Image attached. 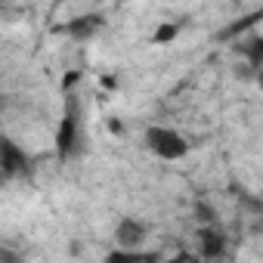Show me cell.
Masks as SVG:
<instances>
[{"instance_id": "cell-1", "label": "cell", "mask_w": 263, "mask_h": 263, "mask_svg": "<svg viewBox=\"0 0 263 263\" xmlns=\"http://www.w3.org/2000/svg\"><path fill=\"white\" fill-rule=\"evenodd\" d=\"M84 152V105L74 90H65L62 118L56 127V155L62 161H71Z\"/></svg>"}, {"instance_id": "cell-2", "label": "cell", "mask_w": 263, "mask_h": 263, "mask_svg": "<svg viewBox=\"0 0 263 263\" xmlns=\"http://www.w3.org/2000/svg\"><path fill=\"white\" fill-rule=\"evenodd\" d=\"M143 146L161 158V161H183L189 155V140L180 134L177 127H164V124H152L146 127V134H143Z\"/></svg>"}, {"instance_id": "cell-3", "label": "cell", "mask_w": 263, "mask_h": 263, "mask_svg": "<svg viewBox=\"0 0 263 263\" xmlns=\"http://www.w3.org/2000/svg\"><path fill=\"white\" fill-rule=\"evenodd\" d=\"M195 245H198V254H201L204 260H220V257L229 254V238H226V232H223L217 223H204V226H198V232H195Z\"/></svg>"}, {"instance_id": "cell-4", "label": "cell", "mask_w": 263, "mask_h": 263, "mask_svg": "<svg viewBox=\"0 0 263 263\" xmlns=\"http://www.w3.org/2000/svg\"><path fill=\"white\" fill-rule=\"evenodd\" d=\"M0 171H4V180L22 177V174L31 171V158H28L25 149H19V143L10 140V137L0 140Z\"/></svg>"}, {"instance_id": "cell-5", "label": "cell", "mask_w": 263, "mask_h": 263, "mask_svg": "<svg viewBox=\"0 0 263 263\" xmlns=\"http://www.w3.org/2000/svg\"><path fill=\"white\" fill-rule=\"evenodd\" d=\"M111 238H115L121 248H140V245L149 238V226H146L140 217H121Z\"/></svg>"}, {"instance_id": "cell-6", "label": "cell", "mask_w": 263, "mask_h": 263, "mask_svg": "<svg viewBox=\"0 0 263 263\" xmlns=\"http://www.w3.org/2000/svg\"><path fill=\"white\" fill-rule=\"evenodd\" d=\"M102 25H105V19H102L99 13H84V16L68 19V22L62 25V31H65L68 37H74V41H90Z\"/></svg>"}, {"instance_id": "cell-7", "label": "cell", "mask_w": 263, "mask_h": 263, "mask_svg": "<svg viewBox=\"0 0 263 263\" xmlns=\"http://www.w3.org/2000/svg\"><path fill=\"white\" fill-rule=\"evenodd\" d=\"M180 31H183V22H174V19H167V22H161V25L152 31L149 44H155V47H167V44H174V41L180 37Z\"/></svg>"}, {"instance_id": "cell-8", "label": "cell", "mask_w": 263, "mask_h": 263, "mask_svg": "<svg viewBox=\"0 0 263 263\" xmlns=\"http://www.w3.org/2000/svg\"><path fill=\"white\" fill-rule=\"evenodd\" d=\"M241 53H245L248 65H251V68L257 71V68L263 65V37H260V34L248 37V44H241Z\"/></svg>"}, {"instance_id": "cell-9", "label": "cell", "mask_w": 263, "mask_h": 263, "mask_svg": "<svg viewBox=\"0 0 263 263\" xmlns=\"http://www.w3.org/2000/svg\"><path fill=\"white\" fill-rule=\"evenodd\" d=\"M195 217H201L204 223H214V220H217L214 208H208V204H195Z\"/></svg>"}, {"instance_id": "cell-10", "label": "cell", "mask_w": 263, "mask_h": 263, "mask_svg": "<svg viewBox=\"0 0 263 263\" xmlns=\"http://www.w3.org/2000/svg\"><path fill=\"white\" fill-rule=\"evenodd\" d=\"M56 4H65V0H56Z\"/></svg>"}]
</instances>
